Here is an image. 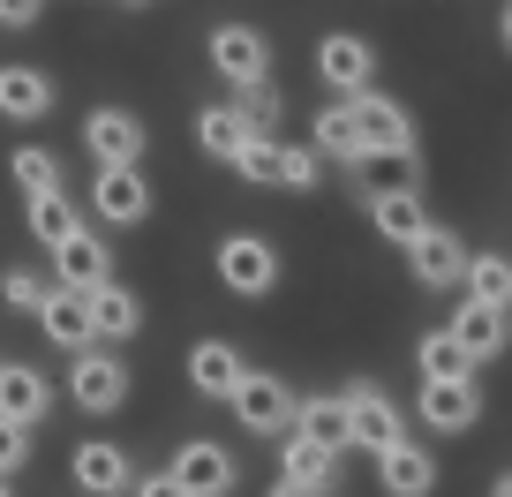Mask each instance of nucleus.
Masks as SVG:
<instances>
[{
    "instance_id": "f257e3e1",
    "label": "nucleus",
    "mask_w": 512,
    "mask_h": 497,
    "mask_svg": "<svg viewBox=\"0 0 512 497\" xmlns=\"http://www.w3.org/2000/svg\"><path fill=\"white\" fill-rule=\"evenodd\" d=\"M211 68H219V83L234 98L264 91V83H272V38L249 31V23H219V31H211Z\"/></svg>"
},
{
    "instance_id": "f03ea898",
    "label": "nucleus",
    "mask_w": 512,
    "mask_h": 497,
    "mask_svg": "<svg viewBox=\"0 0 512 497\" xmlns=\"http://www.w3.org/2000/svg\"><path fill=\"white\" fill-rule=\"evenodd\" d=\"M234 415H241V430H256V437H294V422H302V400H294L287 377H272V369H249V377H241V392H234Z\"/></svg>"
},
{
    "instance_id": "7ed1b4c3",
    "label": "nucleus",
    "mask_w": 512,
    "mask_h": 497,
    "mask_svg": "<svg viewBox=\"0 0 512 497\" xmlns=\"http://www.w3.org/2000/svg\"><path fill=\"white\" fill-rule=\"evenodd\" d=\"M219 287L241 294V302H264L279 287V249L264 234H226L219 241Z\"/></svg>"
},
{
    "instance_id": "20e7f679",
    "label": "nucleus",
    "mask_w": 512,
    "mask_h": 497,
    "mask_svg": "<svg viewBox=\"0 0 512 497\" xmlns=\"http://www.w3.org/2000/svg\"><path fill=\"white\" fill-rule=\"evenodd\" d=\"M317 83L332 98H362L369 83H377V46L354 31H324L317 38Z\"/></svg>"
},
{
    "instance_id": "39448f33",
    "label": "nucleus",
    "mask_w": 512,
    "mask_h": 497,
    "mask_svg": "<svg viewBox=\"0 0 512 497\" xmlns=\"http://www.w3.org/2000/svg\"><path fill=\"white\" fill-rule=\"evenodd\" d=\"M347 415H354V445L362 452H392V445H407V415H400V400H392V392L384 385H347Z\"/></svg>"
},
{
    "instance_id": "423d86ee",
    "label": "nucleus",
    "mask_w": 512,
    "mask_h": 497,
    "mask_svg": "<svg viewBox=\"0 0 512 497\" xmlns=\"http://www.w3.org/2000/svg\"><path fill=\"white\" fill-rule=\"evenodd\" d=\"M68 475H76L83 497H121V490L136 497V482H144V475H136V460H128L113 437H83L76 460H68Z\"/></svg>"
},
{
    "instance_id": "0eeeda50",
    "label": "nucleus",
    "mask_w": 512,
    "mask_h": 497,
    "mask_svg": "<svg viewBox=\"0 0 512 497\" xmlns=\"http://www.w3.org/2000/svg\"><path fill=\"white\" fill-rule=\"evenodd\" d=\"M68 400H76L83 415H113V407L128 400V369H121V354H106V347L76 354V362H68Z\"/></svg>"
},
{
    "instance_id": "6e6552de",
    "label": "nucleus",
    "mask_w": 512,
    "mask_h": 497,
    "mask_svg": "<svg viewBox=\"0 0 512 497\" xmlns=\"http://www.w3.org/2000/svg\"><path fill=\"white\" fill-rule=\"evenodd\" d=\"M174 482L189 497H234L241 467H234V452H226L219 437H189V445L174 452Z\"/></svg>"
},
{
    "instance_id": "1a4fd4ad",
    "label": "nucleus",
    "mask_w": 512,
    "mask_h": 497,
    "mask_svg": "<svg viewBox=\"0 0 512 497\" xmlns=\"http://www.w3.org/2000/svg\"><path fill=\"white\" fill-rule=\"evenodd\" d=\"M354 121H362V151H369V159H407V151H415V121H407L400 98L362 91V98H354Z\"/></svg>"
},
{
    "instance_id": "9d476101",
    "label": "nucleus",
    "mask_w": 512,
    "mask_h": 497,
    "mask_svg": "<svg viewBox=\"0 0 512 497\" xmlns=\"http://www.w3.org/2000/svg\"><path fill=\"white\" fill-rule=\"evenodd\" d=\"M407 272L422 279V294H445V287H467V241L452 226H430V234L407 249Z\"/></svg>"
},
{
    "instance_id": "9b49d317",
    "label": "nucleus",
    "mask_w": 512,
    "mask_h": 497,
    "mask_svg": "<svg viewBox=\"0 0 512 497\" xmlns=\"http://www.w3.org/2000/svg\"><path fill=\"white\" fill-rule=\"evenodd\" d=\"M83 144H91L98 166H136L144 159V121L128 106H98V113H83Z\"/></svg>"
},
{
    "instance_id": "f8f14e48",
    "label": "nucleus",
    "mask_w": 512,
    "mask_h": 497,
    "mask_svg": "<svg viewBox=\"0 0 512 497\" xmlns=\"http://www.w3.org/2000/svg\"><path fill=\"white\" fill-rule=\"evenodd\" d=\"M91 204H98V219H113V226H144V219H151V181H144V166H98Z\"/></svg>"
},
{
    "instance_id": "ddd939ff",
    "label": "nucleus",
    "mask_w": 512,
    "mask_h": 497,
    "mask_svg": "<svg viewBox=\"0 0 512 497\" xmlns=\"http://www.w3.org/2000/svg\"><path fill=\"white\" fill-rule=\"evenodd\" d=\"M241 377H249V362H241L234 339H196V347H189V385L204 392V400H226V407H234Z\"/></svg>"
},
{
    "instance_id": "4468645a",
    "label": "nucleus",
    "mask_w": 512,
    "mask_h": 497,
    "mask_svg": "<svg viewBox=\"0 0 512 497\" xmlns=\"http://www.w3.org/2000/svg\"><path fill=\"white\" fill-rule=\"evenodd\" d=\"M309 144L324 151V166H354V174H362L369 151H362V121H354V98H332V106H317V121H309Z\"/></svg>"
},
{
    "instance_id": "2eb2a0df",
    "label": "nucleus",
    "mask_w": 512,
    "mask_h": 497,
    "mask_svg": "<svg viewBox=\"0 0 512 497\" xmlns=\"http://www.w3.org/2000/svg\"><path fill=\"white\" fill-rule=\"evenodd\" d=\"M53 287H68V294H98V287H113L106 241H98V234H68L61 249H53Z\"/></svg>"
},
{
    "instance_id": "dca6fc26",
    "label": "nucleus",
    "mask_w": 512,
    "mask_h": 497,
    "mask_svg": "<svg viewBox=\"0 0 512 497\" xmlns=\"http://www.w3.org/2000/svg\"><path fill=\"white\" fill-rule=\"evenodd\" d=\"M369 219H377L384 241H400V249H415L422 234H430V219H422V189L415 181H400V189H369Z\"/></svg>"
},
{
    "instance_id": "f3484780",
    "label": "nucleus",
    "mask_w": 512,
    "mask_h": 497,
    "mask_svg": "<svg viewBox=\"0 0 512 497\" xmlns=\"http://www.w3.org/2000/svg\"><path fill=\"white\" fill-rule=\"evenodd\" d=\"M0 415L23 422V430H38V422L53 415V385L31 362H0Z\"/></svg>"
},
{
    "instance_id": "a211bd4d",
    "label": "nucleus",
    "mask_w": 512,
    "mask_h": 497,
    "mask_svg": "<svg viewBox=\"0 0 512 497\" xmlns=\"http://www.w3.org/2000/svg\"><path fill=\"white\" fill-rule=\"evenodd\" d=\"M38 324H46V339H53V347H68V354H91V347H98L91 294H68V287H53V302L38 309Z\"/></svg>"
},
{
    "instance_id": "6ab92c4d",
    "label": "nucleus",
    "mask_w": 512,
    "mask_h": 497,
    "mask_svg": "<svg viewBox=\"0 0 512 497\" xmlns=\"http://www.w3.org/2000/svg\"><path fill=\"white\" fill-rule=\"evenodd\" d=\"M279 482H294V490H309V497H332L339 460H332L324 445H309L302 430H294V437H279Z\"/></svg>"
},
{
    "instance_id": "aec40b11",
    "label": "nucleus",
    "mask_w": 512,
    "mask_h": 497,
    "mask_svg": "<svg viewBox=\"0 0 512 497\" xmlns=\"http://www.w3.org/2000/svg\"><path fill=\"white\" fill-rule=\"evenodd\" d=\"M422 422L437 437H467L482 422V392L475 385H422Z\"/></svg>"
},
{
    "instance_id": "412c9836",
    "label": "nucleus",
    "mask_w": 512,
    "mask_h": 497,
    "mask_svg": "<svg viewBox=\"0 0 512 497\" xmlns=\"http://www.w3.org/2000/svg\"><path fill=\"white\" fill-rule=\"evenodd\" d=\"M377 482H384V497H430V490H437V460L407 437V445H392V452L377 460Z\"/></svg>"
},
{
    "instance_id": "4be33fe9",
    "label": "nucleus",
    "mask_w": 512,
    "mask_h": 497,
    "mask_svg": "<svg viewBox=\"0 0 512 497\" xmlns=\"http://www.w3.org/2000/svg\"><path fill=\"white\" fill-rule=\"evenodd\" d=\"M294 430L309 437V445H324L339 460V452L354 445V415H347V392H317V400H302V422Z\"/></svg>"
},
{
    "instance_id": "5701e85b",
    "label": "nucleus",
    "mask_w": 512,
    "mask_h": 497,
    "mask_svg": "<svg viewBox=\"0 0 512 497\" xmlns=\"http://www.w3.org/2000/svg\"><path fill=\"white\" fill-rule=\"evenodd\" d=\"M0 113H8V121H46V113H53L46 68H23V61L0 68Z\"/></svg>"
},
{
    "instance_id": "b1692460",
    "label": "nucleus",
    "mask_w": 512,
    "mask_h": 497,
    "mask_svg": "<svg viewBox=\"0 0 512 497\" xmlns=\"http://www.w3.org/2000/svg\"><path fill=\"white\" fill-rule=\"evenodd\" d=\"M415 369H422V385H475V354H467L452 332H422Z\"/></svg>"
},
{
    "instance_id": "393cba45",
    "label": "nucleus",
    "mask_w": 512,
    "mask_h": 497,
    "mask_svg": "<svg viewBox=\"0 0 512 497\" xmlns=\"http://www.w3.org/2000/svg\"><path fill=\"white\" fill-rule=\"evenodd\" d=\"M249 121H241V106H234V98H219V106H204V113H196V144H204L211 151V159H226V166H234L241 159V151H249Z\"/></svg>"
},
{
    "instance_id": "a878e982",
    "label": "nucleus",
    "mask_w": 512,
    "mask_h": 497,
    "mask_svg": "<svg viewBox=\"0 0 512 497\" xmlns=\"http://www.w3.org/2000/svg\"><path fill=\"white\" fill-rule=\"evenodd\" d=\"M445 332L460 339V347L475 354V362H497V354H505V317H497V309H482V302H460Z\"/></svg>"
},
{
    "instance_id": "bb28decb",
    "label": "nucleus",
    "mask_w": 512,
    "mask_h": 497,
    "mask_svg": "<svg viewBox=\"0 0 512 497\" xmlns=\"http://www.w3.org/2000/svg\"><path fill=\"white\" fill-rule=\"evenodd\" d=\"M91 324H98V339H136L144 332V302L128 287H98L91 294Z\"/></svg>"
},
{
    "instance_id": "cd10ccee",
    "label": "nucleus",
    "mask_w": 512,
    "mask_h": 497,
    "mask_svg": "<svg viewBox=\"0 0 512 497\" xmlns=\"http://www.w3.org/2000/svg\"><path fill=\"white\" fill-rule=\"evenodd\" d=\"M467 302L512 317V257H467Z\"/></svg>"
},
{
    "instance_id": "c85d7f7f",
    "label": "nucleus",
    "mask_w": 512,
    "mask_h": 497,
    "mask_svg": "<svg viewBox=\"0 0 512 497\" xmlns=\"http://www.w3.org/2000/svg\"><path fill=\"white\" fill-rule=\"evenodd\" d=\"M241 181H256V189H287V144L279 136H249V151L234 159Z\"/></svg>"
},
{
    "instance_id": "c756f323",
    "label": "nucleus",
    "mask_w": 512,
    "mask_h": 497,
    "mask_svg": "<svg viewBox=\"0 0 512 497\" xmlns=\"http://www.w3.org/2000/svg\"><path fill=\"white\" fill-rule=\"evenodd\" d=\"M0 302L23 309V317H38V309L53 302V279H46V272H31V264H8V272H0Z\"/></svg>"
},
{
    "instance_id": "7c9ffc66",
    "label": "nucleus",
    "mask_w": 512,
    "mask_h": 497,
    "mask_svg": "<svg viewBox=\"0 0 512 497\" xmlns=\"http://www.w3.org/2000/svg\"><path fill=\"white\" fill-rule=\"evenodd\" d=\"M16 181H23V196H61V159H53V151H38V144H23L16 151Z\"/></svg>"
},
{
    "instance_id": "2f4dec72",
    "label": "nucleus",
    "mask_w": 512,
    "mask_h": 497,
    "mask_svg": "<svg viewBox=\"0 0 512 497\" xmlns=\"http://www.w3.org/2000/svg\"><path fill=\"white\" fill-rule=\"evenodd\" d=\"M31 234L46 241V249H61L68 234H83L76 211H68V189H61V196H38V204H31Z\"/></svg>"
},
{
    "instance_id": "473e14b6",
    "label": "nucleus",
    "mask_w": 512,
    "mask_h": 497,
    "mask_svg": "<svg viewBox=\"0 0 512 497\" xmlns=\"http://www.w3.org/2000/svg\"><path fill=\"white\" fill-rule=\"evenodd\" d=\"M287 189H324V151L317 144H287Z\"/></svg>"
},
{
    "instance_id": "72a5a7b5",
    "label": "nucleus",
    "mask_w": 512,
    "mask_h": 497,
    "mask_svg": "<svg viewBox=\"0 0 512 497\" xmlns=\"http://www.w3.org/2000/svg\"><path fill=\"white\" fill-rule=\"evenodd\" d=\"M234 106H241V121H249L256 136H272V129H279V91H272V83H264V91H241Z\"/></svg>"
},
{
    "instance_id": "f704fd0d",
    "label": "nucleus",
    "mask_w": 512,
    "mask_h": 497,
    "mask_svg": "<svg viewBox=\"0 0 512 497\" xmlns=\"http://www.w3.org/2000/svg\"><path fill=\"white\" fill-rule=\"evenodd\" d=\"M23 460H31V430H23V422H8V415H0V482L16 475Z\"/></svg>"
},
{
    "instance_id": "c9c22d12",
    "label": "nucleus",
    "mask_w": 512,
    "mask_h": 497,
    "mask_svg": "<svg viewBox=\"0 0 512 497\" xmlns=\"http://www.w3.org/2000/svg\"><path fill=\"white\" fill-rule=\"evenodd\" d=\"M38 16H46L38 0H0V31H31Z\"/></svg>"
},
{
    "instance_id": "e433bc0d",
    "label": "nucleus",
    "mask_w": 512,
    "mask_h": 497,
    "mask_svg": "<svg viewBox=\"0 0 512 497\" xmlns=\"http://www.w3.org/2000/svg\"><path fill=\"white\" fill-rule=\"evenodd\" d=\"M136 497H189V490L174 482V467H159V475H144V482H136Z\"/></svg>"
},
{
    "instance_id": "4c0bfd02",
    "label": "nucleus",
    "mask_w": 512,
    "mask_h": 497,
    "mask_svg": "<svg viewBox=\"0 0 512 497\" xmlns=\"http://www.w3.org/2000/svg\"><path fill=\"white\" fill-rule=\"evenodd\" d=\"M264 497H309V490H294V482H272V490H264Z\"/></svg>"
},
{
    "instance_id": "58836bf2",
    "label": "nucleus",
    "mask_w": 512,
    "mask_h": 497,
    "mask_svg": "<svg viewBox=\"0 0 512 497\" xmlns=\"http://www.w3.org/2000/svg\"><path fill=\"white\" fill-rule=\"evenodd\" d=\"M497 38H505V53H512V8H505V16H497Z\"/></svg>"
},
{
    "instance_id": "ea45409f",
    "label": "nucleus",
    "mask_w": 512,
    "mask_h": 497,
    "mask_svg": "<svg viewBox=\"0 0 512 497\" xmlns=\"http://www.w3.org/2000/svg\"><path fill=\"white\" fill-rule=\"evenodd\" d=\"M490 497H512V467H505V475H497V482H490Z\"/></svg>"
},
{
    "instance_id": "a19ab883",
    "label": "nucleus",
    "mask_w": 512,
    "mask_h": 497,
    "mask_svg": "<svg viewBox=\"0 0 512 497\" xmlns=\"http://www.w3.org/2000/svg\"><path fill=\"white\" fill-rule=\"evenodd\" d=\"M0 497H16V490H8V482H0Z\"/></svg>"
}]
</instances>
